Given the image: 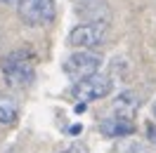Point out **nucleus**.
Wrapping results in <instances>:
<instances>
[{
	"label": "nucleus",
	"mask_w": 156,
	"mask_h": 153,
	"mask_svg": "<svg viewBox=\"0 0 156 153\" xmlns=\"http://www.w3.org/2000/svg\"><path fill=\"white\" fill-rule=\"evenodd\" d=\"M111 94V78L104 73H92L88 78H80L76 85L71 87V97L80 104H90Z\"/></svg>",
	"instance_id": "obj_1"
},
{
	"label": "nucleus",
	"mask_w": 156,
	"mask_h": 153,
	"mask_svg": "<svg viewBox=\"0 0 156 153\" xmlns=\"http://www.w3.org/2000/svg\"><path fill=\"white\" fill-rule=\"evenodd\" d=\"M17 14L26 26H48L55 21V0H17Z\"/></svg>",
	"instance_id": "obj_2"
},
{
	"label": "nucleus",
	"mask_w": 156,
	"mask_h": 153,
	"mask_svg": "<svg viewBox=\"0 0 156 153\" xmlns=\"http://www.w3.org/2000/svg\"><path fill=\"white\" fill-rule=\"evenodd\" d=\"M31 57H24V52H12L10 57L2 61V76H5V83L10 87H29L33 83V68L29 64Z\"/></svg>",
	"instance_id": "obj_3"
},
{
	"label": "nucleus",
	"mask_w": 156,
	"mask_h": 153,
	"mask_svg": "<svg viewBox=\"0 0 156 153\" xmlns=\"http://www.w3.org/2000/svg\"><path fill=\"white\" fill-rule=\"evenodd\" d=\"M107 38V24L104 21H90V24H80L69 33V45L80 49H90L102 45Z\"/></svg>",
	"instance_id": "obj_4"
},
{
	"label": "nucleus",
	"mask_w": 156,
	"mask_h": 153,
	"mask_svg": "<svg viewBox=\"0 0 156 153\" xmlns=\"http://www.w3.org/2000/svg\"><path fill=\"white\" fill-rule=\"evenodd\" d=\"M99 66H102V57L99 54H95V52H73V54H69L66 57V61H64V73L66 76H71V78H88V76H92V73H97L99 71Z\"/></svg>",
	"instance_id": "obj_5"
},
{
	"label": "nucleus",
	"mask_w": 156,
	"mask_h": 153,
	"mask_svg": "<svg viewBox=\"0 0 156 153\" xmlns=\"http://www.w3.org/2000/svg\"><path fill=\"white\" fill-rule=\"evenodd\" d=\"M99 132L104 134V137H111V139H114V137H128V134H133L135 127H133V120H130V118L114 115V118L99 123Z\"/></svg>",
	"instance_id": "obj_6"
},
{
	"label": "nucleus",
	"mask_w": 156,
	"mask_h": 153,
	"mask_svg": "<svg viewBox=\"0 0 156 153\" xmlns=\"http://www.w3.org/2000/svg\"><path fill=\"white\" fill-rule=\"evenodd\" d=\"M137 106H140V101H137V97L133 94V92H121V94L114 99V111H116V115H121V118H133L137 111Z\"/></svg>",
	"instance_id": "obj_7"
},
{
	"label": "nucleus",
	"mask_w": 156,
	"mask_h": 153,
	"mask_svg": "<svg viewBox=\"0 0 156 153\" xmlns=\"http://www.w3.org/2000/svg\"><path fill=\"white\" fill-rule=\"evenodd\" d=\"M19 115V106L17 101L7 94H0V125H12Z\"/></svg>",
	"instance_id": "obj_8"
},
{
	"label": "nucleus",
	"mask_w": 156,
	"mask_h": 153,
	"mask_svg": "<svg viewBox=\"0 0 156 153\" xmlns=\"http://www.w3.org/2000/svg\"><path fill=\"white\" fill-rule=\"evenodd\" d=\"M123 153H151V151L147 148L144 144H137V141H133V144H128V146H123Z\"/></svg>",
	"instance_id": "obj_9"
},
{
	"label": "nucleus",
	"mask_w": 156,
	"mask_h": 153,
	"mask_svg": "<svg viewBox=\"0 0 156 153\" xmlns=\"http://www.w3.org/2000/svg\"><path fill=\"white\" fill-rule=\"evenodd\" d=\"M147 137H149V141L156 146V127L151 123H147Z\"/></svg>",
	"instance_id": "obj_10"
},
{
	"label": "nucleus",
	"mask_w": 156,
	"mask_h": 153,
	"mask_svg": "<svg viewBox=\"0 0 156 153\" xmlns=\"http://www.w3.org/2000/svg\"><path fill=\"white\" fill-rule=\"evenodd\" d=\"M59 153H85V148L80 144H73V146H69V148H64V151H59Z\"/></svg>",
	"instance_id": "obj_11"
},
{
	"label": "nucleus",
	"mask_w": 156,
	"mask_h": 153,
	"mask_svg": "<svg viewBox=\"0 0 156 153\" xmlns=\"http://www.w3.org/2000/svg\"><path fill=\"white\" fill-rule=\"evenodd\" d=\"M154 118H156V101H154Z\"/></svg>",
	"instance_id": "obj_12"
},
{
	"label": "nucleus",
	"mask_w": 156,
	"mask_h": 153,
	"mask_svg": "<svg viewBox=\"0 0 156 153\" xmlns=\"http://www.w3.org/2000/svg\"><path fill=\"white\" fill-rule=\"evenodd\" d=\"M0 2H14V0H0Z\"/></svg>",
	"instance_id": "obj_13"
}]
</instances>
